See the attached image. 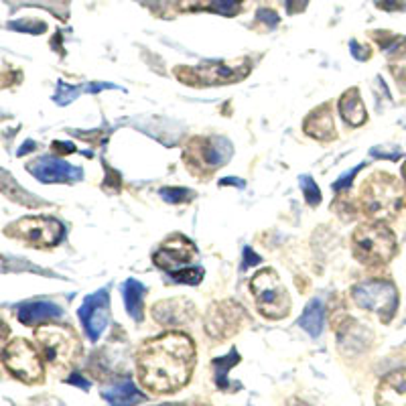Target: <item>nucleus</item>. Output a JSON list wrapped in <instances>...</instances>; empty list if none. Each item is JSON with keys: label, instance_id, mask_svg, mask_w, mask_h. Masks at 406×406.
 Returning <instances> with one entry per match:
<instances>
[{"label": "nucleus", "instance_id": "nucleus-1", "mask_svg": "<svg viewBox=\"0 0 406 406\" xmlns=\"http://www.w3.org/2000/svg\"><path fill=\"white\" fill-rule=\"evenodd\" d=\"M194 339L181 331H167L142 344L136 356L140 384L153 394H173L191 380L195 367Z\"/></svg>", "mask_w": 406, "mask_h": 406}, {"label": "nucleus", "instance_id": "nucleus-2", "mask_svg": "<svg viewBox=\"0 0 406 406\" xmlns=\"http://www.w3.org/2000/svg\"><path fill=\"white\" fill-rule=\"evenodd\" d=\"M360 203L364 213L374 222H390L406 208L405 187L394 175L378 171L364 181Z\"/></svg>", "mask_w": 406, "mask_h": 406}, {"label": "nucleus", "instance_id": "nucleus-3", "mask_svg": "<svg viewBox=\"0 0 406 406\" xmlns=\"http://www.w3.org/2000/svg\"><path fill=\"white\" fill-rule=\"evenodd\" d=\"M351 246L358 262L366 266H382L392 260L396 252V238L384 222H367L356 228Z\"/></svg>", "mask_w": 406, "mask_h": 406}, {"label": "nucleus", "instance_id": "nucleus-4", "mask_svg": "<svg viewBox=\"0 0 406 406\" xmlns=\"http://www.w3.org/2000/svg\"><path fill=\"white\" fill-rule=\"evenodd\" d=\"M252 295L256 297L258 311L266 319H285L290 313V297L278 274L272 269L256 272L250 280Z\"/></svg>", "mask_w": 406, "mask_h": 406}, {"label": "nucleus", "instance_id": "nucleus-5", "mask_svg": "<svg viewBox=\"0 0 406 406\" xmlns=\"http://www.w3.org/2000/svg\"><path fill=\"white\" fill-rule=\"evenodd\" d=\"M230 155H232V144L226 138L195 136L187 142L183 151V161L187 169L194 171V175H205L215 171L224 163H228Z\"/></svg>", "mask_w": 406, "mask_h": 406}, {"label": "nucleus", "instance_id": "nucleus-6", "mask_svg": "<svg viewBox=\"0 0 406 406\" xmlns=\"http://www.w3.org/2000/svg\"><path fill=\"white\" fill-rule=\"evenodd\" d=\"M35 339L39 344L43 358L49 366H72L79 351V341L72 329L61 325H43L37 329Z\"/></svg>", "mask_w": 406, "mask_h": 406}, {"label": "nucleus", "instance_id": "nucleus-7", "mask_svg": "<svg viewBox=\"0 0 406 406\" xmlns=\"http://www.w3.org/2000/svg\"><path fill=\"white\" fill-rule=\"evenodd\" d=\"M2 364L17 380L25 384H39L45 378V370L37 349L22 337H15L4 346Z\"/></svg>", "mask_w": 406, "mask_h": 406}, {"label": "nucleus", "instance_id": "nucleus-8", "mask_svg": "<svg viewBox=\"0 0 406 406\" xmlns=\"http://www.w3.org/2000/svg\"><path fill=\"white\" fill-rule=\"evenodd\" d=\"M358 307L376 313L384 323H390L398 309V290L388 280H367L351 289Z\"/></svg>", "mask_w": 406, "mask_h": 406}, {"label": "nucleus", "instance_id": "nucleus-9", "mask_svg": "<svg viewBox=\"0 0 406 406\" xmlns=\"http://www.w3.org/2000/svg\"><path fill=\"white\" fill-rule=\"evenodd\" d=\"M4 234L15 236L33 248H53L63 240V226L53 217H22L6 226Z\"/></svg>", "mask_w": 406, "mask_h": 406}, {"label": "nucleus", "instance_id": "nucleus-10", "mask_svg": "<svg viewBox=\"0 0 406 406\" xmlns=\"http://www.w3.org/2000/svg\"><path fill=\"white\" fill-rule=\"evenodd\" d=\"M248 65H226V63H203L199 67H177V78L189 86H222V83H234L248 76Z\"/></svg>", "mask_w": 406, "mask_h": 406}, {"label": "nucleus", "instance_id": "nucleus-11", "mask_svg": "<svg viewBox=\"0 0 406 406\" xmlns=\"http://www.w3.org/2000/svg\"><path fill=\"white\" fill-rule=\"evenodd\" d=\"M248 319V313L246 309L236 303V301H219L210 307L208 311V317H205V331L208 335L222 341V339H228L232 337L234 333H238L244 321Z\"/></svg>", "mask_w": 406, "mask_h": 406}, {"label": "nucleus", "instance_id": "nucleus-12", "mask_svg": "<svg viewBox=\"0 0 406 406\" xmlns=\"http://www.w3.org/2000/svg\"><path fill=\"white\" fill-rule=\"evenodd\" d=\"M197 258V248L195 244L185 238V236H173L169 238L158 250L153 254V262L158 269L167 271L169 274H173L177 271L187 269L191 262H195Z\"/></svg>", "mask_w": 406, "mask_h": 406}, {"label": "nucleus", "instance_id": "nucleus-13", "mask_svg": "<svg viewBox=\"0 0 406 406\" xmlns=\"http://www.w3.org/2000/svg\"><path fill=\"white\" fill-rule=\"evenodd\" d=\"M81 325L86 329V335L97 341V337L104 333V329L108 325V317H110V295L108 289L92 292L83 299L81 307L78 311Z\"/></svg>", "mask_w": 406, "mask_h": 406}, {"label": "nucleus", "instance_id": "nucleus-14", "mask_svg": "<svg viewBox=\"0 0 406 406\" xmlns=\"http://www.w3.org/2000/svg\"><path fill=\"white\" fill-rule=\"evenodd\" d=\"M29 171L39 179L41 183H74L83 177V171L55 158V156H41L29 165Z\"/></svg>", "mask_w": 406, "mask_h": 406}, {"label": "nucleus", "instance_id": "nucleus-15", "mask_svg": "<svg viewBox=\"0 0 406 406\" xmlns=\"http://www.w3.org/2000/svg\"><path fill=\"white\" fill-rule=\"evenodd\" d=\"M378 406H406V370L390 372L376 390Z\"/></svg>", "mask_w": 406, "mask_h": 406}, {"label": "nucleus", "instance_id": "nucleus-16", "mask_svg": "<svg viewBox=\"0 0 406 406\" xmlns=\"http://www.w3.org/2000/svg\"><path fill=\"white\" fill-rule=\"evenodd\" d=\"M17 317L22 325H39L63 317V309L51 301H27L19 305Z\"/></svg>", "mask_w": 406, "mask_h": 406}, {"label": "nucleus", "instance_id": "nucleus-17", "mask_svg": "<svg viewBox=\"0 0 406 406\" xmlns=\"http://www.w3.org/2000/svg\"><path fill=\"white\" fill-rule=\"evenodd\" d=\"M194 313V305L185 299H171V301H161L153 307V317L161 325H179L187 323Z\"/></svg>", "mask_w": 406, "mask_h": 406}, {"label": "nucleus", "instance_id": "nucleus-18", "mask_svg": "<svg viewBox=\"0 0 406 406\" xmlns=\"http://www.w3.org/2000/svg\"><path fill=\"white\" fill-rule=\"evenodd\" d=\"M303 130H305V135H309L315 140H335L337 138L329 104H321L319 108H315L309 116L305 118Z\"/></svg>", "mask_w": 406, "mask_h": 406}, {"label": "nucleus", "instance_id": "nucleus-19", "mask_svg": "<svg viewBox=\"0 0 406 406\" xmlns=\"http://www.w3.org/2000/svg\"><path fill=\"white\" fill-rule=\"evenodd\" d=\"M104 400L110 406H135L138 402H142L147 396L133 384L130 378H122L114 382L110 388H106L102 392Z\"/></svg>", "mask_w": 406, "mask_h": 406}, {"label": "nucleus", "instance_id": "nucleus-20", "mask_svg": "<svg viewBox=\"0 0 406 406\" xmlns=\"http://www.w3.org/2000/svg\"><path fill=\"white\" fill-rule=\"evenodd\" d=\"M339 114L349 126H362L366 122V108H364V102H362L358 88H349L348 92L339 97Z\"/></svg>", "mask_w": 406, "mask_h": 406}, {"label": "nucleus", "instance_id": "nucleus-21", "mask_svg": "<svg viewBox=\"0 0 406 406\" xmlns=\"http://www.w3.org/2000/svg\"><path fill=\"white\" fill-rule=\"evenodd\" d=\"M124 303H126V311L128 315L135 319L136 323H140L144 319V295H147V287L140 285L136 278H128L124 283Z\"/></svg>", "mask_w": 406, "mask_h": 406}, {"label": "nucleus", "instance_id": "nucleus-22", "mask_svg": "<svg viewBox=\"0 0 406 406\" xmlns=\"http://www.w3.org/2000/svg\"><path fill=\"white\" fill-rule=\"evenodd\" d=\"M102 90H120L114 83H86V86H67L63 81H59L57 94H55V102L59 106H65V104H72L79 94L83 92H90V94H96V92H102Z\"/></svg>", "mask_w": 406, "mask_h": 406}, {"label": "nucleus", "instance_id": "nucleus-23", "mask_svg": "<svg viewBox=\"0 0 406 406\" xmlns=\"http://www.w3.org/2000/svg\"><path fill=\"white\" fill-rule=\"evenodd\" d=\"M323 323H325V307L319 299H315L313 303L307 305V309L303 311L299 325L305 329L313 337H319L323 331Z\"/></svg>", "mask_w": 406, "mask_h": 406}, {"label": "nucleus", "instance_id": "nucleus-24", "mask_svg": "<svg viewBox=\"0 0 406 406\" xmlns=\"http://www.w3.org/2000/svg\"><path fill=\"white\" fill-rule=\"evenodd\" d=\"M240 362V353L232 349L228 356H224V358H215L212 362L213 367V378H215V384L219 390H228L230 388V382H228V372L232 370L236 364Z\"/></svg>", "mask_w": 406, "mask_h": 406}, {"label": "nucleus", "instance_id": "nucleus-25", "mask_svg": "<svg viewBox=\"0 0 406 406\" xmlns=\"http://www.w3.org/2000/svg\"><path fill=\"white\" fill-rule=\"evenodd\" d=\"M390 72L394 74V78L398 81L406 83V43H402L398 49H394L390 53Z\"/></svg>", "mask_w": 406, "mask_h": 406}, {"label": "nucleus", "instance_id": "nucleus-26", "mask_svg": "<svg viewBox=\"0 0 406 406\" xmlns=\"http://www.w3.org/2000/svg\"><path fill=\"white\" fill-rule=\"evenodd\" d=\"M158 195L167 201V203H173V205H181V203H189L195 197V194L187 187H163Z\"/></svg>", "mask_w": 406, "mask_h": 406}, {"label": "nucleus", "instance_id": "nucleus-27", "mask_svg": "<svg viewBox=\"0 0 406 406\" xmlns=\"http://www.w3.org/2000/svg\"><path fill=\"white\" fill-rule=\"evenodd\" d=\"M299 183H301V189H303V195H305V201L309 203L311 208H317V205L321 203L323 195L319 191V187L315 185L313 177L303 175V177H299Z\"/></svg>", "mask_w": 406, "mask_h": 406}, {"label": "nucleus", "instance_id": "nucleus-28", "mask_svg": "<svg viewBox=\"0 0 406 406\" xmlns=\"http://www.w3.org/2000/svg\"><path fill=\"white\" fill-rule=\"evenodd\" d=\"M173 276V280L177 283H185V285H199L201 283V278H203V269H194V266H187V269H183V271H177L171 274Z\"/></svg>", "mask_w": 406, "mask_h": 406}, {"label": "nucleus", "instance_id": "nucleus-29", "mask_svg": "<svg viewBox=\"0 0 406 406\" xmlns=\"http://www.w3.org/2000/svg\"><path fill=\"white\" fill-rule=\"evenodd\" d=\"M242 0H212V8L222 15H236L240 11Z\"/></svg>", "mask_w": 406, "mask_h": 406}, {"label": "nucleus", "instance_id": "nucleus-30", "mask_svg": "<svg viewBox=\"0 0 406 406\" xmlns=\"http://www.w3.org/2000/svg\"><path fill=\"white\" fill-rule=\"evenodd\" d=\"M362 169H364V165H360V167H353V169H351V171H348V173L344 175V177H339V179L333 183V189H335V191H341V189L346 191V189H349V187H351V181H353V177L360 173Z\"/></svg>", "mask_w": 406, "mask_h": 406}, {"label": "nucleus", "instance_id": "nucleus-31", "mask_svg": "<svg viewBox=\"0 0 406 406\" xmlns=\"http://www.w3.org/2000/svg\"><path fill=\"white\" fill-rule=\"evenodd\" d=\"M370 153H372V156H376V158H390V161H396V158L402 156L398 149H388V147H376V149H372Z\"/></svg>", "mask_w": 406, "mask_h": 406}, {"label": "nucleus", "instance_id": "nucleus-32", "mask_svg": "<svg viewBox=\"0 0 406 406\" xmlns=\"http://www.w3.org/2000/svg\"><path fill=\"white\" fill-rule=\"evenodd\" d=\"M376 6L382 11H405L406 0H376Z\"/></svg>", "mask_w": 406, "mask_h": 406}, {"label": "nucleus", "instance_id": "nucleus-33", "mask_svg": "<svg viewBox=\"0 0 406 406\" xmlns=\"http://www.w3.org/2000/svg\"><path fill=\"white\" fill-rule=\"evenodd\" d=\"M351 55L353 57H358L360 61H366L370 59V53H372V49L370 47H364V45H360V43H356V41H351Z\"/></svg>", "mask_w": 406, "mask_h": 406}, {"label": "nucleus", "instance_id": "nucleus-34", "mask_svg": "<svg viewBox=\"0 0 406 406\" xmlns=\"http://www.w3.org/2000/svg\"><path fill=\"white\" fill-rule=\"evenodd\" d=\"M256 264H260V256L252 250L250 246H246L244 248V271H248V269L256 266Z\"/></svg>", "mask_w": 406, "mask_h": 406}, {"label": "nucleus", "instance_id": "nucleus-35", "mask_svg": "<svg viewBox=\"0 0 406 406\" xmlns=\"http://www.w3.org/2000/svg\"><path fill=\"white\" fill-rule=\"evenodd\" d=\"M258 20L266 22L269 27H276L278 25V15L271 8H262V11H258Z\"/></svg>", "mask_w": 406, "mask_h": 406}, {"label": "nucleus", "instance_id": "nucleus-36", "mask_svg": "<svg viewBox=\"0 0 406 406\" xmlns=\"http://www.w3.org/2000/svg\"><path fill=\"white\" fill-rule=\"evenodd\" d=\"M67 384H74V386H79V388H83V390H88L90 388V382L81 376V374H72L69 378H67Z\"/></svg>", "mask_w": 406, "mask_h": 406}, {"label": "nucleus", "instance_id": "nucleus-37", "mask_svg": "<svg viewBox=\"0 0 406 406\" xmlns=\"http://www.w3.org/2000/svg\"><path fill=\"white\" fill-rule=\"evenodd\" d=\"M309 4V0H287V8H289V13H301V11H305V6Z\"/></svg>", "mask_w": 406, "mask_h": 406}, {"label": "nucleus", "instance_id": "nucleus-38", "mask_svg": "<svg viewBox=\"0 0 406 406\" xmlns=\"http://www.w3.org/2000/svg\"><path fill=\"white\" fill-rule=\"evenodd\" d=\"M53 151H57V153H76V147L72 144V142H59V140H55L53 142Z\"/></svg>", "mask_w": 406, "mask_h": 406}, {"label": "nucleus", "instance_id": "nucleus-39", "mask_svg": "<svg viewBox=\"0 0 406 406\" xmlns=\"http://www.w3.org/2000/svg\"><path fill=\"white\" fill-rule=\"evenodd\" d=\"M219 185H238V187H244V181H238V179H222Z\"/></svg>", "mask_w": 406, "mask_h": 406}, {"label": "nucleus", "instance_id": "nucleus-40", "mask_svg": "<svg viewBox=\"0 0 406 406\" xmlns=\"http://www.w3.org/2000/svg\"><path fill=\"white\" fill-rule=\"evenodd\" d=\"M33 149H35V142L31 140V142H27V144H25L22 149H20V151H19V156H22V155H25V153H29V151H33Z\"/></svg>", "mask_w": 406, "mask_h": 406}, {"label": "nucleus", "instance_id": "nucleus-41", "mask_svg": "<svg viewBox=\"0 0 406 406\" xmlns=\"http://www.w3.org/2000/svg\"><path fill=\"white\" fill-rule=\"evenodd\" d=\"M289 406H309V405L303 402V400H299V398H292V400H289Z\"/></svg>", "mask_w": 406, "mask_h": 406}, {"label": "nucleus", "instance_id": "nucleus-42", "mask_svg": "<svg viewBox=\"0 0 406 406\" xmlns=\"http://www.w3.org/2000/svg\"><path fill=\"white\" fill-rule=\"evenodd\" d=\"M402 177H405V183H406V163L402 165Z\"/></svg>", "mask_w": 406, "mask_h": 406}, {"label": "nucleus", "instance_id": "nucleus-43", "mask_svg": "<svg viewBox=\"0 0 406 406\" xmlns=\"http://www.w3.org/2000/svg\"><path fill=\"white\" fill-rule=\"evenodd\" d=\"M158 406H183V405H173V402H169V405H158Z\"/></svg>", "mask_w": 406, "mask_h": 406}, {"label": "nucleus", "instance_id": "nucleus-44", "mask_svg": "<svg viewBox=\"0 0 406 406\" xmlns=\"http://www.w3.org/2000/svg\"><path fill=\"white\" fill-rule=\"evenodd\" d=\"M197 406H205V405H197Z\"/></svg>", "mask_w": 406, "mask_h": 406}]
</instances>
